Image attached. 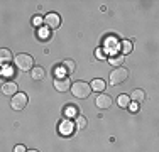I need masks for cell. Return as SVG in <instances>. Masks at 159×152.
I'll return each instance as SVG.
<instances>
[{"label":"cell","instance_id":"obj_27","mask_svg":"<svg viewBox=\"0 0 159 152\" xmlns=\"http://www.w3.org/2000/svg\"><path fill=\"white\" fill-rule=\"evenodd\" d=\"M0 91H2V86H0Z\"/></svg>","mask_w":159,"mask_h":152},{"label":"cell","instance_id":"obj_12","mask_svg":"<svg viewBox=\"0 0 159 152\" xmlns=\"http://www.w3.org/2000/svg\"><path fill=\"white\" fill-rule=\"evenodd\" d=\"M129 98H130V101H135V103H141V101L144 100V98H146V91H144V90H134V91H132V93H130V96H129Z\"/></svg>","mask_w":159,"mask_h":152},{"label":"cell","instance_id":"obj_16","mask_svg":"<svg viewBox=\"0 0 159 152\" xmlns=\"http://www.w3.org/2000/svg\"><path fill=\"white\" fill-rule=\"evenodd\" d=\"M120 51H122V54H129V52L132 51V42L127 39H124L122 42H120Z\"/></svg>","mask_w":159,"mask_h":152},{"label":"cell","instance_id":"obj_18","mask_svg":"<svg viewBox=\"0 0 159 152\" xmlns=\"http://www.w3.org/2000/svg\"><path fill=\"white\" fill-rule=\"evenodd\" d=\"M78 108L76 106H73V105H68V106H64V113H66L68 117H78Z\"/></svg>","mask_w":159,"mask_h":152},{"label":"cell","instance_id":"obj_11","mask_svg":"<svg viewBox=\"0 0 159 152\" xmlns=\"http://www.w3.org/2000/svg\"><path fill=\"white\" fill-rule=\"evenodd\" d=\"M105 86H107V83H105L103 79H100V78L93 79V81L90 83V88H92L93 91H98V93H103Z\"/></svg>","mask_w":159,"mask_h":152},{"label":"cell","instance_id":"obj_15","mask_svg":"<svg viewBox=\"0 0 159 152\" xmlns=\"http://www.w3.org/2000/svg\"><path fill=\"white\" fill-rule=\"evenodd\" d=\"M117 103H119L120 108H127L129 105H130V98H129V95H119V98H117Z\"/></svg>","mask_w":159,"mask_h":152},{"label":"cell","instance_id":"obj_6","mask_svg":"<svg viewBox=\"0 0 159 152\" xmlns=\"http://www.w3.org/2000/svg\"><path fill=\"white\" fill-rule=\"evenodd\" d=\"M54 88L59 91V93H64L71 88V83L68 79V76H54Z\"/></svg>","mask_w":159,"mask_h":152},{"label":"cell","instance_id":"obj_19","mask_svg":"<svg viewBox=\"0 0 159 152\" xmlns=\"http://www.w3.org/2000/svg\"><path fill=\"white\" fill-rule=\"evenodd\" d=\"M12 76H14V69H12V68H9V66L3 68V69L0 71V79H2V78H12Z\"/></svg>","mask_w":159,"mask_h":152},{"label":"cell","instance_id":"obj_20","mask_svg":"<svg viewBox=\"0 0 159 152\" xmlns=\"http://www.w3.org/2000/svg\"><path fill=\"white\" fill-rule=\"evenodd\" d=\"M76 128H80V130H83V128H86V118L81 115L76 117V125H75Z\"/></svg>","mask_w":159,"mask_h":152},{"label":"cell","instance_id":"obj_17","mask_svg":"<svg viewBox=\"0 0 159 152\" xmlns=\"http://www.w3.org/2000/svg\"><path fill=\"white\" fill-rule=\"evenodd\" d=\"M63 68H64V69H68V74H71V73H75V69H76V64H75V61L68 59V61H64V63H63Z\"/></svg>","mask_w":159,"mask_h":152},{"label":"cell","instance_id":"obj_13","mask_svg":"<svg viewBox=\"0 0 159 152\" xmlns=\"http://www.w3.org/2000/svg\"><path fill=\"white\" fill-rule=\"evenodd\" d=\"M59 130H61L63 135H70L71 132H73V123H71L70 120H63V122H61V127H59Z\"/></svg>","mask_w":159,"mask_h":152},{"label":"cell","instance_id":"obj_5","mask_svg":"<svg viewBox=\"0 0 159 152\" xmlns=\"http://www.w3.org/2000/svg\"><path fill=\"white\" fill-rule=\"evenodd\" d=\"M112 103H113L112 96H110V95H107V93H100V95L95 98V105H97V108H100V110L110 108Z\"/></svg>","mask_w":159,"mask_h":152},{"label":"cell","instance_id":"obj_2","mask_svg":"<svg viewBox=\"0 0 159 152\" xmlns=\"http://www.w3.org/2000/svg\"><path fill=\"white\" fill-rule=\"evenodd\" d=\"M14 63H16L17 69H20V71H31L34 68V58L31 54H25V52L17 54L16 59H14Z\"/></svg>","mask_w":159,"mask_h":152},{"label":"cell","instance_id":"obj_21","mask_svg":"<svg viewBox=\"0 0 159 152\" xmlns=\"http://www.w3.org/2000/svg\"><path fill=\"white\" fill-rule=\"evenodd\" d=\"M37 36H39V37H43V39H48V37H49V32H48V29L41 27V29H39V32H37Z\"/></svg>","mask_w":159,"mask_h":152},{"label":"cell","instance_id":"obj_9","mask_svg":"<svg viewBox=\"0 0 159 152\" xmlns=\"http://www.w3.org/2000/svg\"><path fill=\"white\" fill-rule=\"evenodd\" d=\"M14 59L12 56V51L7 47H2L0 49V66H7V64H10V61Z\"/></svg>","mask_w":159,"mask_h":152},{"label":"cell","instance_id":"obj_7","mask_svg":"<svg viewBox=\"0 0 159 152\" xmlns=\"http://www.w3.org/2000/svg\"><path fill=\"white\" fill-rule=\"evenodd\" d=\"M44 22H46L48 29H58L59 25H61V17L56 12H49L46 17H44Z\"/></svg>","mask_w":159,"mask_h":152},{"label":"cell","instance_id":"obj_3","mask_svg":"<svg viewBox=\"0 0 159 152\" xmlns=\"http://www.w3.org/2000/svg\"><path fill=\"white\" fill-rule=\"evenodd\" d=\"M129 78V69H125L124 66H119L110 73V85L117 86V85H122L124 81H127Z\"/></svg>","mask_w":159,"mask_h":152},{"label":"cell","instance_id":"obj_14","mask_svg":"<svg viewBox=\"0 0 159 152\" xmlns=\"http://www.w3.org/2000/svg\"><path fill=\"white\" fill-rule=\"evenodd\" d=\"M124 59H125V58H124L122 54H117V56L108 58V63H110L113 68H119V66H122V64H124Z\"/></svg>","mask_w":159,"mask_h":152},{"label":"cell","instance_id":"obj_10","mask_svg":"<svg viewBox=\"0 0 159 152\" xmlns=\"http://www.w3.org/2000/svg\"><path fill=\"white\" fill-rule=\"evenodd\" d=\"M44 76H46V71H44V68L41 66H34L31 69V78L34 81H41V79H44Z\"/></svg>","mask_w":159,"mask_h":152},{"label":"cell","instance_id":"obj_4","mask_svg":"<svg viewBox=\"0 0 159 152\" xmlns=\"http://www.w3.org/2000/svg\"><path fill=\"white\" fill-rule=\"evenodd\" d=\"M27 103H29L27 95L20 93V91H17L12 96V100H10V106H12V110H16V112H22V110L27 106Z\"/></svg>","mask_w":159,"mask_h":152},{"label":"cell","instance_id":"obj_22","mask_svg":"<svg viewBox=\"0 0 159 152\" xmlns=\"http://www.w3.org/2000/svg\"><path fill=\"white\" fill-rule=\"evenodd\" d=\"M127 108H130L132 113H137V112H139V103H135V101H130V105H129Z\"/></svg>","mask_w":159,"mask_h":152},{"label":"cell","instance_id":"obj_23","mask_svg":"<svg viewBox=\"0 0 159 152\" xmlns=\"http://www.w3.org/2000/svg\"><path fill=\"white\" fill-rule=\"evenodd\" d=\"M25 150H27V149H25L24 145H20V144H19V145H16V147H14V152H25Z\"/></svg>","mask_w":159,"mask_h":152},{"label":"cell","instance_id":"obj_26","mask_svg":"<svg viewBox=\"0 0 159 152\" xmlns=\"http://www.w3.org/2000/svg\"><path fill=\"white\" fill-rule=\"evenodd\" d=\"M25 152H39V150H36V149H31V150H25Z\"/></svg>","mask_w":159,"mask_h":152},{"label":"cell","instance_id":"obj_24","mask_svg":"<svg viewBox=\"0 0 159 152\" xmlns=\"http://www.w3.org/2000/svg\"><path fill=\"white\" fill-rule=\"evenodd\" d=\"M97 56H98V59H105V54H103V49H98V51H97Z\"/></svg>","mask_w":159,"mask_h":152},{"label":"cell","instance_id":"obj_25","mask_svg":"<svg viewBox=\"0 0 159 152\" xmlns=\"http://www.w3.org/2000/svg\"><path fill=\"white\" fill-rule=\"evenodd\" d=\"M41 22H43V19H39V17H36V19H34V24H41Z\"/></svg>","mask_w":159,"mask_h":152},{"label":"cell","instance_id":"obj_1","mask_svg":"<svg viewBox=\"0 0 159 152\" xmlns=\"http://www.w3.org/2000/svg\"><path fill=\"white\" fill-rule=\"evenodd\" d=\"M71 93H73L75 98H80V100H85V98L90 96V93H92V88H90V83H85V81H76L71 85Z\"/></svg>","mask_w":159,"mask_h":152},{"label":"cell","instance_id":"obj_8","mask_svg":"<svg viewBox=\"0 0 159 152\" xmlns=\"http://www.w3.org/2000/svg\"><path fill=\"white\" fill-rule=\"evenodd\" d=\"M2 93L7 95V96H14V95L17 93V85L16 81H12V79H7V81L2 83Z\"/></svg>","mask_w":159,"mask_h":152}]
</instances>
